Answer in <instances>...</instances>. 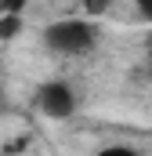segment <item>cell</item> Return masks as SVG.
Instances as JSON below:
<instances>
[{
  "label": "cell",
  "instance_id": "6da1fadb",
  "mask_svg": "<svg viewBox=\"0 0 152 156\" xmlns=\"http://www.w3.org/2000/svg\"><path fill=\"white\" fill-rule=\"evenodd\" d=\"M43 44L47 51L54 55H65V58H80L87 51H94L98 44V26L91 18H58L43 29Z\"/></svg>",
  "mask_w": 152,
  "mask_h": 156
},
{
  "label": "cell",
  "instance_id": "7a4b0ae2",
  "mask_svg": "<svg viewBox=\"0 0 152 156\" xmlns=\"http://www.w3.org/2000/svg\"><path fill=\"white\" fill-rule=\"evenodd\" d=\"M76 105H80V98H76L73 83H65V80H47L36 91V109L47 120H69Z\"/></svg>",
  "mask_w": 152,
  "mask_h": 156
},
{
  "label": "cell",
  "instance_id": "3957f363",
  "mask_svg": "<svg viewBox=\"0 0 152 156\" xmlns=\"http://www.w3.org/2000/svg\"><path fill=\"white\" fill-rule=\"evenodd\" d=\"M22 29H26V22H22V15H18V11H4V15H0V44L22 37Z\"/></svg>",
  "mask_w": 152,
  "mask_h": 156
},
{
  "label": "cell",
  "instance_id": "277c9868",
  "mask_svg": "<svg viewBox=\"0 0 152 156\" xmlns=\"http://www.w3.org/2000/svg\"><path fill=\"white\" fill-rule=\"evenodd\" d=\"M94 156H138V149H134V145H119V142H116V145H102Z\"/></svg>",
  "mask_w": 152,
  "mask_h": 156
},
{
  "label": "cell",
  "instance_id": "5b68a950",
  "mask_svg": "<svg viewBox=\"0 0 152 156\" xmlns=\"http://www.w3.org/2000/svg\"><path fill=\"white\" fill-rule=\"evenodd\" d=\"M134 18L152 26V0H138V4H134Z\"/></svg>",
  "mask_w": 152,
  "mask_h": 156
},
{
  "label": "cell",
  "instance_id": "8992f818",
  "mask_svg": "<svg viewBox=\"0 0 152 156\" xmlns=\"http://www.w3.org/2000/svg\"><path fill=\"white\" fill-rule=\"evenodd\" d=\"M0 109H4V91H0Z\"/></svg>",
  "mask_w": 152,
  "mask_h": 156
}]
</instances>
